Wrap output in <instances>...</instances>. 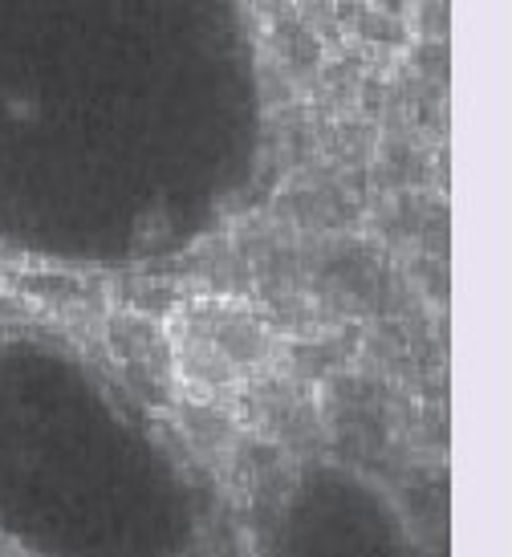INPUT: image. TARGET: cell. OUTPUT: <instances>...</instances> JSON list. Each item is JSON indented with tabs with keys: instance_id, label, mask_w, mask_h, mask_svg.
I'll use <instances>...</instances> for the list:
<instances>
[{
	"instance_id": "6da1fadb",
	"label": "cell",
	"mask_w": 512,
	"mask_h": 557,
	"mask_svg": "<svg viewBox=\"0 0 512 557\" xmlns=\"http://www.w3.org/2000/svg\"><path fill=\"white\" fill-rule=\"evenodd\" d=\"M261 330L233 310H208L187 322V371L191 379L212 383H233L240 371L257 367L261 358Z\"/></svg>"
},
{
	"instance_id": "7a4b0ae2",
	"label": "cell",
	"mask_w": 512,
	"mask_h": 557,
	"mask_svg": "<svg viewBox=\"0 0 512 557\" xmlns=\"http://www.w3.org/2000/svg\"><path fill=\"white\" fill-rule=\"evenodd\" d=\"M366 4H374V9H387V13H395L403 0H366Z\"/></svg>"
}]
</instances>
